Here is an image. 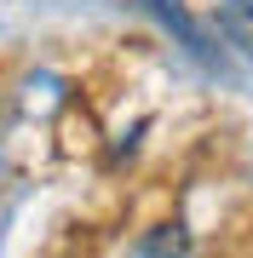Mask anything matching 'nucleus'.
<instances>
[{"mask_svg": "<svg viewBox=\"0 0 253 258\" xmlns=\"http://www.w3.org/2000/svg\"><path fill=\"white\" fill-rule=\"evenodd\" d=\"M132 258H190V230L184 224H150L132 241Z\"/></svg>", "mask_w": 253, "mask_h": 258, "instance_id": "nucleus-1", "label": "nucleus"}, {"mask_svg": "<svg viewBox=\"0 0 253 258\" xmlns=\"http://www.w3.org/2000/svg\"><path fill=\"white\" fill-rule=\"evenodd\" d=\"M144 6H150V12H156V18L167 23V29H173V35L184 40V46L196 52V57H207V40H201V29H196V18H190V12H184V0H144Z\"/></svg>", "mask_w": 253, "mask_h": 258, "instance_id": "nucleus-2", "label": "nucleus"}, {"mask_svg": "<svg viewBox=\"0 0 253 258\" xmlns=\"http://www.w3.org/2000/svg\"><path fill=\"white\" fill-rule=\"evenodd\" d=\"M219 18H225V35L236 46L253 52V0H219Z\"/></svg>", "mask_w": 253, "mask_h": 258, "instance_id": "nucleus-3", "label": "nucleus"}]
</instances>
